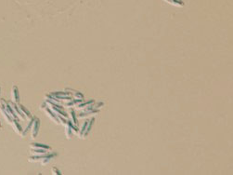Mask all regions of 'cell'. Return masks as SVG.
Masks as SVG:
<instances>
[{"instance_id":"8","label":"cell","mask_w":233,"mask_h":175,"mask_svg":"<svg viewBox=\"0 0 233 175\" xmlns=\"http://www.w3.org/2000/svg\"><path fill=\"white\" fill-rule=\"evenodd\" d=\"M31 146H32L33 148H43V149H47V150L50 149V147L48 146V145H46V144L36 143V142H33V143L31 144Z\"/></svg>"},{"instance_id":"12","label":"cell","mask_w":233,"mask_h":175,"mask_svg":"<svg viewBox=\"0 0 233 175\" xmlns=\"http://www.w3.org/2000/svg\"><path fill=\"white\" fill-rule=\"evenodd\" d=\"M34 122H35V118H32L31 119V121H30V123H29V125L26 127V129L23 130V132H22V136H25V134L27 133V131L29 130V129H32V127H33V125H34Z\"/></svg>"},{"instance_id":"10","label":"cell","mask_w":233,"mask_h":175,"mask_svg":"<svg viewBox=\"0 0 233 175\" xmlns=\"http://www.w3.org/2000/svg\"><path fill=\"white\" fill-rule=\"evenodd\" d=\"M19 107H20V109L22 110V112L23 113V115H26L27 118H32V115H31L30 112H29V111H27V110H26V108H25L23 105H19Z\"/></svg>"},{"instance_id":"17","label":"cell","mask_w":233,"mask_h":175,"mask_svg":"<svg viewBox=\"0 0 233 175\" xmlns=\"http://www.w3.org/2000/svg\"><path fill=\"white\" fill-rule=\"evenodd\" d=\"M75 97H79V98H81V99H84V96H83L81 93H79V92H77V93L75 94Z\"/></svg>"},{"instance_id":"2","label":"cell","mask_w":233,"mask_h":175,"mask_svg":"<svg viewBox=\"0 0 233 175\" xmlns=\"http://www.w3.org/2000/svg\"><path fill=\"white\" fill-rule=\"evenodd\" d=\"M39 128H40V121L37 118H35V122H34V125L32 127V137L33 138H35L37 133H38V130H39Z\"/></svg>"},{"instance_id":"6","label":"cell","mask_w":233,"mask_h":175,"mask_svg":"<svg viewBox=\"0 0 233 175\" xmlns=\"http://www.w3.org/2000/svg\"><path fill=\"white\" fill-rule=\"evenodd\" d=\"M12 97L16 103H19V91H18V88L16 86H14L12 89Z\"/></svg>"},{"instance_id":"18","label":"cell","mask_w":233,"mask_h":175,"mask_svg":"<svg viewBox=\"0 0 233 175\" xmlns=\"http://www.w3.org/2000/svg\"><path fill=\"white\" fill-rule=\"evenodd\" d=\"M46 105H47V103H45V104H43V105H41V109H43V108H46V107H47Z\"/></svg>"},{"instance_id":"11","label":"cell","mask_w":233,"mask_h":175,"mask_svg":"<svg viewBox=\"0 0 233 175\" xmlns=\"http://www.w3.org/2000/svg\"><path fill=\"white\" fill-rule=\"evenodd\" d=\"M13 125L15 126V128H16V129H17V131L19 133H21L22 132V126H20V124H19V122H18V119H16V118H13Z\"/></svg>"},{"instance_id":"14","label":"cell","mask_w":233,"mask_h":175,"mask_svg":"<svg viewBox=\"0 0 233 175\" xmlns=\"http://www.w3.org/2000/svg\"><path fill=\"white\" fill-rule=\"evenodd\" d=\"M71 116H72V121H74V124L76 126V125H77V119H76L75 113V111H74V110H72V111H71Z\"/></svg>"},{"instance_id":"5","label":"cell","mask_w":233,"mask_h":175,"mask_svg":"<svg viewBox=\"0 0 233 175\" xmlns=\"http://www.w3.org/2000/svg\"><path fill=\"white\" fill-rule=\"evenodd\" d=\"M46 112H47V114H48V116H50V118L56 122V123H59V120H60V118H59V116L58 115H56L50 109H48V108H47L46 109Z\"/></svg>"},{"instance_id":"15","label":"cell","mask_w":233,"mask_h":175,"mask_svg":"<svg viewBox=\"0 0 233 175\" xmlns=\"http://www.w3.org/2000/svg\"><path fill=\"white\" fill-rule=\"evenodd\" d=\"M94 103V101L92 100V101H88V103H85V104H80V105H78V108H82V107H85V106H86V105H92Z\"/></svg>"},{"instance_id":"1","label":"cell","mask_w":233,"mask_h":175,"mask_svg":"<svg viewBox=\"0 0 233 175\" xmlns=\"http://www.w3.org/2000/svg\"><path fill=\"white\" fill-rule=\"evenodd\" d=\"M57 156V154H41L40 156H31L30 158H29V160L30 161H37V160H39V159H45V158H47V157H51V158H53V157H55Z\"/></svg>"},{"instance_id":"7","label":"cell","mask_w":233,"mask_h":175,"mask_svg":"<svg viewBox=\"0 0 233 175\" xmlns=\"http://www.w3.org/2000/svg\"><path fill=\"white\" fill-rule=\"evenodd\" d=\"M94 121H95V119H94V118L90 119V121L88 122V124H87V126H86V129H85V132H84V135H83V136H85V137L87 134L89 133V131L91 130V128H92V126H93Z\"/></svg>"},{"instance_id":"13","label":"cell","mask_w":233,"mask_h":175,"mask_svg":"<svg viewBox=\"0 0 233 175\" xmlns=\"http://www.w3.org/2000/svg\"><path fill=\"white\" fill-rule=\"evenodd\" d=\"M32 152L33 153H35V154H46L47 153V149H43V148H39V149H33L32 150Z\"/></svg>"},{"instance_id":"9","label":"cell","mask_w":233,"mask_h":175,"mask_svg":"<svg viewBox=\"0 0 233 175\" xmlns=\"http://www.w3.org/2000/svg\"><path fill=\"white\" fill-rule=\"evenodd\" d=\"M12 107L14 108V111H15V113L18 115V116H19V118H21L22 120H25V118H24V115H23V113L20 111V109L18 108V106H17L16 105H12Z\"/></svg>"},{"instance_id":"4","label":"cell","mask_w":233,"mask_h":175,"mask_svg":"<svg viewBox=\"0 0 233 175\" xmlns=\"http://www.w3.org/2000/svg\"><path fill=\"white\" fill-rule=\"evenodd\" d=\"M5 106H6V110H7V112L9 114V115L11 116V118H16V119H18L17 115H16V113H15V111H13V107L11 108L10 104H6V105H5Z\"/></svg>"},{"instance_id":"16","label":"cell","mask_w":233,"mask_h":175,"mask_svg":"<svg viewBox=\"0 0 233 175\" xmlns=\"http://www.w3.org/2000/svg\"><path fill=\"white\" fill-rule=\"evenodd\" d=\"M53 172H55L54 174H59V175H62L61 171H60V170H56V169H54V170H53Z\"/></svg>"},{"instance_id":"3","label":"cell","mask_w":233,"mask_h":175,"mask_svg":"<svg viewBox=\"0 0 233 175\" xmlns=\"http://www.w3.org/2000/svg\"><path fill=\"white\" fill-rule=\"evenodd\" d=\"M165 1L175 7H184L185 5L182 0H165Z\"/></svg>"}]
</instances>
